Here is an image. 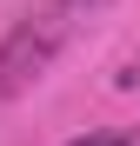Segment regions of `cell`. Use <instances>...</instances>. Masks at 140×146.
Wrapping results in <instances>:
<instances>
[{
  "mask_svg": "<svg viewBox=\"0 0 140 146\" xmlns=\"http://www.w3.org/2000/svg\"><path fill=\"white\" fill-rule=\"evenodd\" d=\"M93 0H54V7H40L33 20H20V27L0 40V106L20 100L47 66H54V53L67 46V33H74V20L67 13H87Z\"/></svg>",
  "mask_w": 140,
  "mask_h": 146,
  "instance_id": "cell-1",
  "label": "cell"
},
{
  "mask_svg": "<svg viewBox=\"0 0 140 146\" xmlns=\"http://www.w3.org/2000/svg\"><path fill=\"white\" fill-rule=\"evenodd\" d=\"M67 146H140V133H133V126H93V133L67 139Z\"/></svg>",
  "mask_w": 140,
  "mask_h": 146,
  "instance_id": "cell-2",
  "label": "cell"
}]
</instances>
